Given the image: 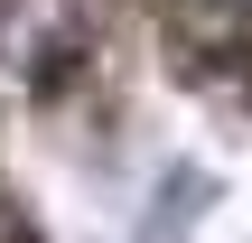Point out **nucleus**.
<instances>
[{"label":"nucleus","instance_id":"f257e3e1","mask_svg":"<svg viewBox=\"0 0 252 243\" xmlns=\"http://www.w3.org/2000/svg\"><path fill=\"white\" fill-rule=\"evenodd\" d=\"M0 243H252V0H0Z\"/></svg>","mask_w":252,"mask_h":243}]
</instances>
